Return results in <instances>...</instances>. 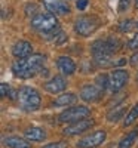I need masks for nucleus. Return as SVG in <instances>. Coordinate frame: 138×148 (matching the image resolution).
Returning a JSON list of instances; mask_svg holds the SVG:
<instances>
[{
  "mask_svg": "<svg viewBox=\"0 0 138 148\" xmlns=\"http://www.w3.org/2000/svg\"><path fill=\"white\" fill-rule=\"evenodd\" d=\"M135 8H138V0H135Z\"/></svg>",
  "mask_w": 138,
  "mask_h": 148,
  "instance_id": "7c9ffc66",
  "label": "nucleus"
},
{
  "mask_svg": "<svg viewBox=\"0 0 138 148\" xmlns=\"http://www.w3.org/2000/svg\"><path fill=\"white\" fill-rule=\"evenodd\" d=\"M46 36H48V40L49 42H54L55 45H61V43H64L67 40V34L62 31V30H59V27L57 30L51 31V33H48Z\"/></svg>",
  "mask_w": 138,
  "mask_h": 148,
  "instance_id": "aec40b11",
  "label": "nucleus"
},
{
  "mask_svg": "<svg viewBox=\"0 0 138 148\" xmlns=\"http://www.w3.org/2000/svg\"><path fill=\"white\" fill-rule=\"evenodd\" d=\"M128 2H129V0H122L120 6H119V10H125V9H126L128 8Z\"/></svg>",
  "mask_w": 138,
  "mask_h": 148,
  "instance_id": "c85d7f7f",
  "label": "nucleus"
},
{
  "mask_svg": "<svg viewBox=\"0 0 138 148\" xmlns=\"http://www.w3.org/2000/svg\"><path fill=\"white\" fill-rule=\"evenodd\" d=\"M137 136H138V127H134L129 133H126L122 138V141L119 142V148H131L134 145Z\"/></svg>",
  "mask_w": 138,
  "mask_h": 148,
  "instance_id": "6ab92c4d",
  "label": "nucleus"
},
{
  "mask_svg": "<svg viewBox=\"0 0 138 148\" xmlns=\"http://www.w3.org/2000/svg\"><path fill=\"white\" fill-rule=\"evenodd\" d=\"M0 89H2V98H9V99H17L18 98V92L12 90L8 83H2Z\"/></svg>",
  "mask_w": 138,
  "mask_h": 148,
  "instance_id": "5701e85b",
  "label": "nucleus"
},
{
  "mask_svg": "<svg viewBox=\"0 0 138 148\" xmlns=\"http://www.w3.org/2000/svg\"><path fill=\"white\" fill-rule=\"evenodd\" d=\"M107 138L106 130H95L89 135H86L77 142V148H97L99 147Z\"/></svg>",
  "mask_w": 138,
  "mask_h": 148,
  "instance_id": "6e6552de",
  "label": "nucleus"
},
{
  "mask_svg": "<svg viewBox=\"0 0 138 148\" xmlns=\"http://www.w3.org/2000/svg\"><path fill=\"white\" fill-rule=\"evenodd\" d=\"M43 6L49 10L51 15L64 16L70 14V6L66 0H43Z\"/></svg>",
  "mask_w": 138,
  "mask_h": 148,
  "instance_id": "1a4fd4ad",
  "label": "nucleus"
},
{
  "mask_svg": "<svg viewBox=\"0 0 138 148\" xmlns=\"http://www.w3.org/2000/svg\"><path fill=\"white\" fill-rule=\"evenodd\" d=\"M137 61H138V53H135V55L131 58V64H132V65H137V64H138Z\"/></svg>",
  "mask_w": 138,
  "mask_h": 148,
  "instance_id": "c756f323",
  "label": "nucleus"
},
{
  "mask_svg": "<svg viewBox=\"0 0 138 148\" xmlns=\"http://www.w3.org/2000/svg\"><path fill=\"white\" fill-rule=\"evenodd\" d=\"M125 113H126V105L120 104V105H117V107H115L113 110L108 111L107 120H108L110 123H116V121H119V120L122 119V116H123Z\"/></svg>",
  "mask_w": 138,
  "mask_h": 148,
  "instance_id": "f3484780",
  "label": "nucleus"
},
{
  "mask_svg": "<svg viewBox=\"0 0 138 148\" xmlns=\"http://www.w3.org/2000/svg\"><path fill=\"white\" fill-rule=\"evenodd\" d=\"M86 6H88V0H77V2H76V8H77L79 10L86 9Z\"/></svg>",
  "mask_w": 138,
  "mask_h": 148,
  "instance_id": "cd10ccee",
  "label": "nucleus"
},
{
  "mask_svg": "<svg viewBox=\"0 0 138 148\" xmlns=\"http://www.w3.org/2000/svg\"><path fill=\"white\" fill-rule=\"evenodd\" d=\"M99 27V19L97 16H80L74 21V30L77 34L88 37Z\"/></svg>",
  "mask_w": 138,
  "mask_h": 148,
  "instance_id": "39448f33",
  "label": "nucleus"
},
{
  "mask_svg": "<svg viewBox=\"0 0 138 148\" xmlns=\"http://www.w3.org/2000/svg\"><path fill=\"white\" fill-rule=\"evenodd\" d=\"M76 99H77L76 95L67 92V93H62V95H59L58 98H55L54 105H55V107H67V105H71Z\"/></svg>",
  "mask_w": 138,
  "mask_h": 148,
  "instance_id": "a211bd4d",
  "label": "nucleus"
},
{
  "mask_svg": "<svg viewBox=\"0 0 138 148\" xmlns=\"http://www.w3.org/2000/svg\"><path fill=\"white\" fill-rule=\"evenodd\" d=\"M43 88H45L46 92L55 95V93L62 92V90L67 88V82H66V79L62 77V76H55V77H52L49 82H46V83L43 84Z\"/></svg>",
  "mask_w": 138,
  "mask_h": 148,
  "instance_id": "f8f14e48",
  "label": "nucleus"
},
{
  "mask_svg": "<svg viewBox=\"0 0 138 148\" xmlns=\"http://www.w3.org/2000/svg\"><path fill=\"white\" fill-rule=\"evenodd\" d=\"M94 61L98 67L115 65V62H113V55H94Z\"/></svg>",
  "mask_w": 138,
  "mask_h": 148,
  "instance_id": "4be33fe9",
  "label": "nucleus"
},
{
  "mask_svg": "<svg viewBox=\"0 0 138 148\" xmlns=\"http://www.w3.org/2000/svg\"><path fill=\"white\" fill-rule=\"evenodd\" d=\"M3 145L8 148H30V141L19 136H8L3 138Z\"/></svg>",
  "mask_w": 138,
  "mask_h": 148,
  "instance_id": "2eb2a0df",
  "label": "nucleus"
},
{
  "mask_svg": "<svg viewBox=\"0 0 138 148\" xmlns=\"http://www.w3.org/2000/svg\"><path fill=\"white\" fill-rule=\"evenodd\" d=\"M18 105L21 110L24 111H37L40 107V93L37 89L31 88V86H24V88H21L18 90Z\"/></svg>",
  "mask_w": 138,
  "mask_h": 148,
  "instance_id": "f03ea898",
  "label": "nucleus"
},
{
  "mask_svg": "<svg viewBox=\"0 0 138 148\" xmlns=\"http://www.w3.org/2000/svg\"><path fill=\"white\" fill-rule=\"evenodd\" d=\"M94 125V120H89V119H82L79 121H74L71 123L70 126H67L62 133L67 135V136H74V135H79V133H83L86 132L88 129H91Z\"/></svg>",
  "mask_w": 138,
  "mask_h": 148,
  "instance_id": "9d476101",
  "label": "nucleus"
},
{
  "mask_svg": "<svg viewBox=\"0 0 138 148\" xmlns=\"http://www.w3.org/2000/svg\"><path fill=\"white\" fill-rule=\"evenodd\" d=\"M137 120H138V102L129 110V113L126 114V117H125V120H123V126L128 127V126L134 125Z\"/></svg>",
  "mask_w": 138,
  "mask_h": 148,
  "instance_id": "412c9836",
  "label": "nucleus"
},
{
  "mask_svg": "<svg viewBox=\"0 0 138 148\" xmlns=\"http://www.w3.org/2000/svg\"><path fill=\"white\" fill-rule=\"evenodd\" d=\"M68 144L66 141H58V142H51V144H46L42 148H67Z\"/></svg>",
  "mask_w": 138,
  "mask_h": 148,
  "instance_id": "393cba45",
  "label": "nucleus"
},
{
  "mask_svg": "<svg viewBox=\"0 0 138 148\" xmlns=\"http://www.w3.org/2000/svg\"><path fill=\"white\" fill-rule=\"evenodd\" d=\"M129 80V74L125 70H115L110 76H108V89L113 93H117L119 90L123 89V86L128 83Z\"/></svg>",
  "mask_w": 138,
  "mask_h": 148,
  "instance_id": "0eeeda50",
  "label": "nucleus"
},
{
  "mask_svg": "<svg viewBox=\"0 0 138 148\" xmlns=\"http://www.w3.org/2000/svg\"><path fill=\"white\" fill-rule=\"evenodd\" d=\"M95 84L101 90L108 89V76H106V74H99V76L97 77V80H95Z\"/></svg>",
  "mask_w": 138,
  "mask_h": 148,
  "instance_id": "b1692460",
  "label": "nucleus"
},
{
  "mask_svg": "<svg viewBox=\"0 0 138 148\" xmlns=\"http://www.w3.org/2000/svg\"><path fill=\"white\" fill-rule=\"evenodd\" d=\"M128 47H129V49H132V51H137V49H138V34H137V36H134L132 39L129 40Z\"/></svg>",
  "mask_w": 138,
  "mask_h": 148,
  "instance_id": "bb28decb",
  "label": "nucleus"
},
{
  "mask_svg": "<svg viewBox=\"0 0 138 148\" xmlns=\"http://www.w3.org/2000/svg\"><path fill=\"white\" fill-rule=\"evenodd\" d=\"M31 28L39 31V33H43V34H48L54 30L58 28V21L54 15H49V14H37L33 16L31 19Z\"/></svg>",
  "mask_w": 138,
  "mask_h": 148,
  "instance_id": "7ed1b4c3",
  "label": "nucleus"
},
{
  "mask_svg": "<svg viewBox=\"0 0 138 148\" xmlns=\"http://www.w3.org/2000/svg\"><path fill=\"white\" fill-rule=\"evenodd\" d=\"M122 43L115 39L108 37L106 40H97L92 43V55H115L120 51Z\"/></svg>",
  "mask_w": 138,
  "mask_h": 148,
  "instance_id": "20e7f679",
  "label": "nucleus"
},
{
  "mask_svg": "<svg viewBox=\"0 0 138 148\" xmlns=\"http://www.w3.org/2000/svg\"><path fill=\"white\" fill-rule=\"evenodd\" d=\"M24 136L33 142H42L46 139V132L40 127H28L24 132Z\"/></svg>",
  "mask_w": 138,
  "mask_h": 148,
  "instance_id": "dca6fc26",
  "label": "nucleus"
},
{
  "mask_svg": "<svg viewBox=\"0 0 138 148\" xmlns=\"http://www.w3.org/2000/svg\"><path fill=\"white\" fill-rule=\"evenodd\" d=\"M137 82H138V74H137Z\"/></svg>",
  "mask_w": 138,
  "mask_h": 148,
  "instance_id": "473e14b6",
  "label": "nucleus"
},
{
  "mask_svg": "<svg viewBox=\"0 0 138 148\" xmlns=\"http://www.w3.org/2000/svg\"><path fill=\"white\" fill-rule=\"evenodd\" d=\"M57 67L64 76H71L76 71V64H74V61L70 56H59L57 59Z\"/></svg>",
  "mask_w": 138,
  "mask_h": 148,
  "instance_id": "4468645a",
  "label": "nucleus"
},
{
  "mask_svg": "<svg viewBox=\"0 0 138 148\" xmlns=\"http://www.w3.org/2000/svg\"><path fill=\"white\" fill-rule=\"evenodd\" d=\"M12 55H14L15 58H18V59L27 58V56L33 55V46L26 40H19L12 46Z\"/></svg>",
  "mask_w": 138,
  "mask_h": 148,
  "instance_id": "ddd939ff",
  "label": "nucleus"
},
{
  "mask_svg": "<svg viewBox=\"0 0 138 148\" xmlns=\"http://www.w3.org/2000/svg\"><path fill=\"white\" fill-rule=\"evenodd\" d=\"M104 90H101L97 84H85L80 89V99L85 102H97L101 98Z\"/></svg>",
  "mask_w": 138,
  "mask_h": 148,
  "instance_id": "9b49d317",
  "label": "nucleus"
},
{
  "mask_svg": "<svg viewBox=\"0 0 138 148\" xmlns=\"http://www.w3.org/2000/svg\"><path fill=\"white\" fill-rule=\"evenodd\" d=\"M45 61H46L45 55L33 53L27 58L18 59L17 62H14V65H12V73L19 79H30V77L36 76L39 71H42V68L45 65Z\"/></svg>",
  "mask_w": 138,
  "mask_h": 148,
  "instance_id": "f257e3e1",
  "label": "nucleus"
},
{
  "mask_svg": "<svg viewBox=\"0 0 138 148\" xmlns=\"http://www.w3.org/2000/svg\"><path fill=\"white\" fill-rule=\"evenodd\" d=\"M132 25H134V22L131 19H126V21H122L119 27H120V31L122 33H128V31H131Z\"/></svg>",
  "mask_w": 138,
  "mask_h": 148,
  "instance_id": "a878e982",
  "label": "nucleus"
},
{
  "mask_svg": "<svg viewBox=\"0 0 138 148\" xmlns=\"http://www.w3.org/2000/svg\"><path fill=\"white\" fill-rule=\"evenodd\" d=\"M89 113H91V110L85 105L71 107V108H67L66 111H62L58 116V120H59V123H74L82 119H86L89 116Z\"/></svg>",
  "mask_w": 138,
  "mask_h": 148,
  "instance_id": "423d86ee",
  "label": "nucleus"
},
{
  "mask_svg": "<svg viewBox=\"0 0 138 148\" xmlns=\"http://www.w3.org/2000/svg\"><path fill=\"white\" fill-rule=\"evenodd\" d=\"M135 25H137V28H138V22H137V24H135Z\"/></svg>",
  "mask_w": 138,
  "mask_h": 148,
  "instance_id": "2f4dec72",
  "label": "nucleus"
}]
</instances>
